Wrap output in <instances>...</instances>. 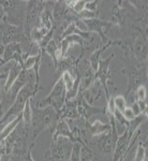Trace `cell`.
<instances>
[{"label": "cell", "instance_id": "17", "mask_svg": "<svg viewBox=\"0 0 148 161\" xmlns=\"http://www.w3.org/2000/svg\"><path fill=\"white\" fill-rule=\"evenodd\" d=\"M48 31L49 30H46V29H44V28L33 27L32 29H31L30 33H29V39L31 40V42L39 43L44 38V36L48 32Z\"/></svg>", "mask_w": 148, "mask_h": 161}, {"label": "cell", "instance_id": "25", "mask_svg": "<svg viewBox=\"0 0 148 161\" xmlns=\"http://www.w3.org/2000/svg\"><path fill=\"white\" fill-rule=\"evenodd\" d=\"M99 3H100V1H98V0H95V1H86L85 10L90 12H99Z\"/></svg>", "mask_w": 148, "mask_h": 161}, {"label": "cell", "instance_id": "18", "mask_svg": "<svg viewBox=\"0 0 148 161\" xmlns=\"http://www.w3.org/2000/svg\"><path fill=\"white\" fill-rule=\"evenodd\" d=\"M79 84H80V74L77 75L73 86L70 88L69 90H67V96H66V101L74 100L77 97V95L79 93Z\"/></svg>", "mask_w": 148, "mask_h": 161}, {"label": "cell", "instance_id": "21", "mask_svg": "<svg viewBox=\"0 0 148 161\" xmlns=\"http://www.w3.org/2000/svg\"><path fill=\"white\" fill-rule=\"evenodd\" d=\"M83 145L79 143H73L71 155H70L69 161H80V153H82Z\"/></svg>", "mask_w": 148, "mask_h": 161}, {"label": "cell", "instance_id": "15", "mask_svg": "<svg viewBox=\"0 0 148 161\" xmlns=\"http://www.w3.org/2000/svg\"><path fill=\"white\" fill-rule=\"evenodd\" d=\"M96 72L90 68H88L86 71L83 74H80V84H79V92H83V90L87 89L91 86V84L96 80V76H95Z\"/></svg>", "mask_w": 148, "mask_h": 161}, {"label": "cell", "instance_id": "19", "mask_svg": "<svg viewBox=\"0 0 148 161\" xmlns=\"http://www.w3.org/2000/svg\"><path fill=\"white\" fill-rule=\"evenodd\" d=\"M134 161H147V148L142 142L137 145Z\"/></svg>", "mask_w": 148, "mask_h": 161}, {"label": "cell", "instance_id": "16", "mask_svg": "<svg viewBox=\"0 0 148 161\" xmlns=\"http://www.w3.org/2000/svg\"><path fill=\"white\" fill-rule=\"evenodd\" d=\"M31 100L32 99H29L26 102L25 104V108L23 110V120L22 123H24L25 127L27 128H30L31 127V118H32V106H31Z\"/></svg>", "mask_w": 148, "mask_h": 161}, {"label": "cell", "instance_id": "24", "mask_svg": "<svg viewBox=\"0 0 148 161\" xmlns=\"http://www.w3.org/2000/svg\"><path fill=\"white\" fill-rule=\"evenodd\" d=\"M121 115L123 116V118L126 119L127 121H131V120H133V119L136 117V116L134 115L133 111H132V108H130V106H127V108H124L123 112H121Z\"/></svg>", "mask_w": 148, "mask_h": 161}, {"label": "cell", "instance_id": "30", "mask_svg": "<svg viewBox=\"0 0 148 161\" xmlns=\"http://www.w3.org/2000/svg\"><path fill=\"white\" fill-rule=\"evenodd\" d=\"M31 150H32V148L29 147V149H28V152H27V155H26V160L27 161H35V159L32 158V155H31Z\"/></svg>", "mask_w": 148, "mask_h": 161}, {"label": "cell", "instance_id": "7", "mask_svg": "<svg viewBox=\"0 0 148 161\" xmlns=\"http://www.w3.org/2000/svg\"><path fill=\"white\" fill-rule=\"evenodd\" d=\"M115 57V54L112 53L107 58L105 59H101L100 62H99V67L98 70L96 71L95 76L96 80H98L99 82L101 83V85L103 86V89L105 92L106 95V99L110 97V93H108V88H107V82L108 80L111 79V70H110V64L112 59Z\"/></svg>", "mask_w": 148, "mask_h": 161}, {"label": "cell", "instance_id": "12", "mask_svg": "<svg viewBox=\"0 0 148 161\" xmlns=\"http://www.w3.org/2000/svg\"><path fill=\"white\" fill-rule=\"evenodd\" d=\"M22 70H23V67L20 66L19 64L13 62V64L11 66V68H10L9 72H8V76L6 80V83H4V87H3L4 92H9L11 86L14 84V82L16 80V79L19 77V75L20 74Z\"/></svg>", "mask_w": 148, "mask_h": 161}, {"label": "cell", "instance_id": "26", "mask_svg": "<svg viewBox=\"0 0 148 161\" xmlns=\"http://www.w3.org/2000/svg\"><path fill=\"white\" fill-rule=\"evenodd\" d=\"M130 4H133L134 8L139 11L147 10V1H129Z\"/></svg>", "mask_w": 148, "mask_h": 161}, {"label": "cell", "instance_id": "22", "mask_svg": "<svg viewBox=\"0 0 148 161\" xmlns=\"http://www.w3.org/2000/svg\"><path fill=\"white\" fill-rule=\"evenodd\" d=\"M114 103H115L116 110L119 111L120 113L128 106L127 105L126 98L123 97V96H116V97H114Z\"/></svg>", "mask_w": 148, "mask_h": 161}, {"label": "cell", "instance_id": "14", "mask_svg": "<svg viewBox=\"0 0 148 161\" xmlns=\"http://www.w3.org/2000/svg\"><path fill=\"white\" fill-rule=\"evenodd\" d=\"M22 120H23V115L19 114V116L13 118L12 120L9 121V123H4V127L2 128L1 133H0V143L2 141H4V140H6L7 137L17 128V127H19V125L22 123Z\"/></svg>", "mask_w": 148, "mask_h": 161}, {"label": "cell", "instance_id": "28", "mask_svg": "<svg viewBox=\"0 0 148 161\" xmlns=\"http://www.w3.org/2000/svg\"><path fill=\"white\" fill-rule=\"evenodd\" d=\"M8 108H7V106H6V100L0 101V120H1V119L3 118V116L6 115ZM0 125H1V124H0Z\"/></svg>", "mask_w": 148, "mask_h": 161}, {"label": "cell", "instance_id": "13", "mask_svg": "<svg viewBox=\"0 0 148 161\" xmlns=\"http://www.w3.org/2000/svg\"><path fill=\"white\" fill-rule=\"evenodd\" d=\"M111 130V124H103L102 121L100 120H95L92 121L91 124L88 123L87 124V131L91 134L92 136H101L103 133H106Z\"/></svg>", "mask_w": 148, "mask_h": 161}, {"label": "cell", "instance_id": "5", "mask_svg": "<svg viewBox=\"0 0 148 161\" xmlns=\"http://www.w3.org/2000/svg\"><path fill=\"white\" fill-rule=\"evenodd\" d=\"M79 93L83 97V99L86 101L89 105L98 108V103H103V105L106 106L107 99H106L105 92L103 89V86L98 80H96L89 88L83 90Z\"/></svg>", "mask_w": 148, "mask_h": 161}, {"label": "cell", "instance_id": "23", "mask_svg": "<svg viewBox=\"0 0 148 161\" xmlns=\"http://www.w3.org/2000/svg\"><path fill=\"white\" fill-rule=\"evenodd\" d=\"M135 100H141V101H146L147 99V89L144 85H140L135 90Z\"/></svg>", "mask_w": 148, "mask_h": 161}, {"label": "cell", "instance_id": "1", "mask_svg": "<svg viewBox=\"0 0 148 161\" xmlns=\"http://www.w3.org/2000/svg\"><path fill=\"white\" fill-rule=\"evenodd\" d=\"M59 120V114L53 106H46L44 108H32V118H31V143L30 146L33 148L36 140L42 132L47 128L53 131L57 121Z\"/></svg>", "mask_w": 148, "mask_h": 161}, {"label": "cell", "instance_id": "11", "mask_svg": "<svg viewBox=\"0 0 148 161\" xmlns=\"http://www.w3.org/2000/svg\"><path fill=\"white\" fill-rule=\"evenodd\" d=\"M123 1H116L115 4L112 8V19L111 23L113 25H116L118 27H123L124 26V17H126V13H124L123 8L121 7Z\"/></svg>", "mask_w": 148, "mask_h": 161}, {"label": "cell", "instance_id": "2", "mask_svg": "<svg viewBox=\"0 0 148 161\" xmlns=\"http://www.w3.org/2000/svg\"><path fill=\"white\" fill-rule=\"evenodd\" d=\"M66 96H67V88L64 86L63 82L61 79H58L57 82L54 85L52 92L45 99L39 100L36 103V108H44L46 106H53L56 110L57 113L60 115V111L63 108L66 103Z\"/></svg>", "mask_w": 148, "mask_h": 161}, {"label": "cell", "instance_id": "3", "mask_svg": "<svg viewBox=\"0 0 148 161\" xmlns=\"http://www.w3.org/2000/svg\"><path fill=\"white\" fill-rule=\"evenodd\" d=\"M73 142L67 137L59 136L55 141H52L51 146L45 153L46 161H69Z\"/></svg>", "mask_w": 148, "mask_h": 161}, {"label": "cell", "instance_id": "27", "mask_svg": "<svg viewBox=\"0 0 148 161\" xmlns=\"http://www.w3.org/2000/svg\"><path fill=\"white\" fill-rule=\"evenodd\" d=\"M136 103L139 105V108L141 111V114H144V115H147V102L146 101H141V100H136Z\"/></svg>", "mask_w": 148, "mask_h": 161}, {"label": "cell", "instance_id": "20", "mask_svg": "<svg viewBox=\"0 0 148 161\" xmlns=\"http://www.w3.org/2000/svg\"><path fill=\"white\" fill-rule=\"evenodd\" d=\"M60 79L62 80V82H63V84H64V86H66L67 90H69L70 88L73 86V84L75 82V79H76V77H74L69 71H64V72H62V73H61Z\"/></svg>", "mask_w": 148, "mask_h": 161}, {"label": "cell", "instance_id": "9", "mask_svg": "<svg viewBox=\"0 0 148 161\" xmlns=\"http://www.w3.org/2000/svg\"><path fill=\"white\" fill-rule=\"evenodd\" d=\"M31 72H32V70H28L27 71V70L23 69L22 72H20V74L19 75V77H17L16 80L14 82V84L12 85L11 88H10V90L8 92V93L10 95L11 104L14 102V100L16 99L19 92L26 86V84L28 83V80H29V79H30Z\"/></svg>", "mask_w": 148, "mask_h": 161}, {"label": "cell", "instance_id": "4", "mask_svg": "<svg viewBox=\"0 0 148 161\" xmlns=\"http://www.w3.org/2000/svg\"><path fill=\"white\" fill-rule=\"evenodd\" d=\"M46 8V1H28L27 7L25 9V24L24 27L25 35L29 38V33L31 29L35 27L39 15L44 11Z\"/></svg>", "mask_w": 148, "mask_h": 161}, {"label": "cell", "instance_id": "6", "mask_svg": "<svg viewBox=\"0 0 148 161\" xmlns=\"http://www.w3.org/2000/svg\"><path fill=\"white\" fill-rule=\"evenodd\" d=\"M84 23L86 25L88 32L96 33L97 36H99L103 44L107 43L110 41V39L107 38V32L114 26L111 22H106V20H103L101 19H85Z\"/></svg>", "mask_w": 148, "mask_h": 161}, {"label": "cell", "instance_id": "10", "mask_svg": "<svg viewBox=\"0 0 148 161\" xmlns=\"http://www.w3.org/2000/svg\"><path fill=\"white\" fill-rule=\"evenodd\" d=\"M59 136L67 137V139L71 140V141L74 143L71 130H70L69 125L67 123L66 119H59V120L57 121L55 128H54V130H53V137H52V141H55V140L58 139Z\"/></svg>", "mask_w": 148, "mask_h": 161}, {"label": "cell", "instance_id": "8", "mask_svg": "<svg viewBox=\"0 0 148 161\" xmlns=\"http://www.w3.org/2000/svg\"><path fill=\"white\" fill-rule=\"evenodd\" d=\"M75 100H76V108L79 116L82 118H84L86 121L89 120V118L95 114H106V106L105 108H96V106L89 105L86 101L83 99L80 93L77 95Z\"/></svg>", "mask_w": 148, "mask_h": 161}, {"label": "cell", "instance_id": "29", "mask_svg": "<svg viewBox=\"0 0 148 161\" xmlns=\"http://www.w3.org/2000/svg\"><path fill=\"white\" fill-rule=\"evenodd\" d=\"M130 108H132V111H133V113H134V115H135V116L141 115V111H140L139 105H137L136 101H135V102H133V103H132V104H131V106H130Z\"/></svg>", "mask_w": 148, "mask_h": 161}]
</instances>
